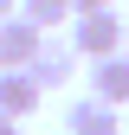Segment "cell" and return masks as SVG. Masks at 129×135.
Wrapping results in <instances>:
<instances>
[{
	"mask_svg": "<svg viewBox=\"0 0 129 135\" xmlns=\"http://www.w3.org/2000/svg\"><path fill=\"white\" fill-rule=\"evenodd\" d=\"M103 7H116V0H71V13H103Z\"/></svg>",
	"mask_w": 129,
	"mask_h": 135,
	"instance_id": "cell-8",
	"label": "cell"
},
{
	"mask_svg": "<svg viewBox=\"0 0 129 135\" xmlns=\"http://www.w3.org/2000/svg\"><path fill=\"white\" fill-rule=\"evenodd\" d=\"M20 20H32L39 32H52V26H71L77 13H71V0H20Z\"/></svg>",
	"mask_w": 129,
	"mask_h": 135,
	"instance_id": "cell-7",
	"label": "cell"
},
{
	"mask_svg": "<svg viewBox=\"0 0 129 135\" xmlns=\"http://www.w3.org/2000/svg\"><path fill=\"white\" fill-rule=\"evenodd\" d=\"M64 129H71V135H116L123 122H116V109H110L103 97H90V90H84L71 109H64Z\"/></svg>",
	"mask_w": 129,
	"mask_h": 135,
	"instance_id": "cell-5",
	"label": "cell"
},
{
	"mask_svg": "<svg viewBox=\"0 0 129 135\" xmlns=\"http://www.w3.org/2000/svg\"><path fill=\"white\" fill-rule=\"evenodd\" d=\"M39 84H32V71H0V116H13V122H26L32 109H39Z\"/></svg>",
	"mask_w": 129,
	"mask_h": 135,
	"instance_id": "cell-6",
	"label": "cell"
},
{
	"mask_svg": "<svg viewBox=\"0 0 129 135\" xmlns=\"http://www.w3.org/2000/svg\"><path fill=\"white\" fill-rule=\"evenodd\" d=\"M26 71H32V84H39V90H58V84H71V77H77V52H71V39H52V32H45Z\"/></svg>",
	"mask_w": 129,
	"mask_h": 135,
	"instance_id": "cell-2",
	"label": "cell"
},
{
	"mask_svg": "<svg viewBox=\"0 0 129 135\" xmlns=\"http://www.w3.org/2000/svg\"><path fill=\"white\" fill-rule=\"evenodd\" d=\"M71 52L97 64V58H116L123 52V13L116 7H103V13H77L71 20Z\"/></svg>",
	"mask_w": 129,
	"mask_h": 135,
	"instance_id": "cell-1",
	"label": "cell"
},
{
	"mask_svg": "<svg viewBox=\"0 0 129 135\" xmlns=\"http://www.w3.org/2000/svg\"><path fill=\"white\" fill-rule=\"evenodd\" d=\"M39 39H45V32L32 26V20H20V13L0 20V71H26L32 52H39Z\"/></svg>",
	"mask_w": 129,
	"mask_h": 135,
	"instance_id": "cell-3",
	"label": "cell"
},
{
	"mask_svg": "<svg viewBox=\"0 0 129 135\" xmlns=\"http://www.w3.org/2000/svg\"><path fill=\"white\" fill-rule=\"evenodd\" d=\"M13 13H20V0H0V20H13Z\"/></svg>",
	"mask_w": 129,
	"mask_h": 135,
	"instance_id": "cell-9",
	"label": "cell"
},
{
	"mask_svg": "<svg viewBox=\"0 0 129 135\" xmlns=\"http://www.w3.org/2000/svg\"><path fill=\"white\" fill-rule=\"evenodd\" d=\"M84 84H90V97H103L110 109H123V103H129V52H116V58H97Z\"/></svg>",
	"mask_w": 129,
	"mask_h": 135,
	"instance_id": "cell-4",
	"label": "cell"
},
{
	"mask_svg": "<svg viewBox=\"0 0 129 135\" xmlns=\"http://www.w3.org/2000/svg\"><path fill=\"white\" fill-rule=\"evenodd\" d=\"M0 135H20V122H13V116H0Z\"/></svg>",
	"mask_w": 129,
	"mask_h": 135,
	"instance_id": "cell-10",
	"label": "cell"
}]
</instances>
